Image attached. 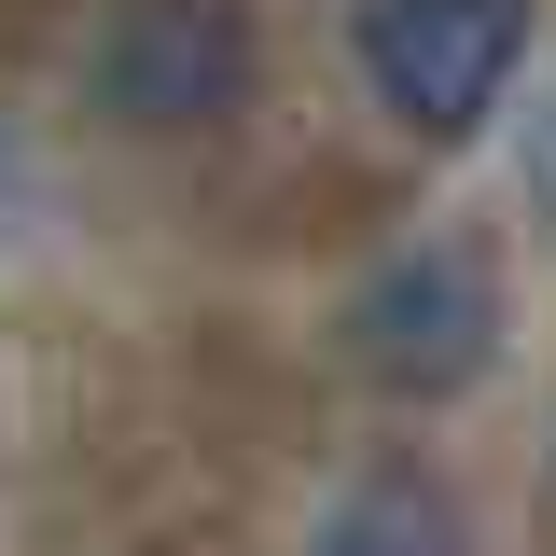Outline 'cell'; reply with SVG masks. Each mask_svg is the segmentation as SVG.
Here are the masks:
<instances>
[{
  "label": "cell",
  "instance_id": "6",
  "mask_svg": "<svg viewBox=\"0 0 556 556\" xmlns=\"http://www.w3.org/2000/svg\"><path fill=\"white\" fill-rule=\"evenodd\" d=\"M543 529H556V459H543Z\"/></svg>",
  "mask_w": 556,
  "mask_h": 556
},
{
  "label": "cell",
  "instance_id": "3",
  "mask_svg": "<svg viewBox=\"0 0 556 556\" xmlns=\"http://www.w3.org/2000/svg\"><path fill=\"white\" fill-rule=\"evenodd\" d=\"M529 70V0H362V84L417 139H473Z\"/></svg>",
  "mask_w": 556,
  "mask_h": 556
},
{
  "label": "cell",
  "instance_id": "4",
  "mask_svg": "<svg viewBox=\"0 0 556 556\" xmlns=\"http://www.w3.org/2000/svg\"><path fill=\"white\" fill-rule=\"evenodd\" d=\"M306 556H459V501L417 459H376V473L334 486V515L306 529Z\"/></svg>",
  "mask_w": 556,
  "mask_h": 556
},
{
  "label": "cell",
  "instance_id": "5",
  "mask_svg": "<svg viewBox=\"0 0 556 556\" xmlns=\"http://www.w3.org/2000/svg\"><path fill=\"white\" fill-rule=\"evenodd\" d=\"M543 195H556V126H543Z\"/></svg>",
  "mask_w": 556,
  "mask_h": 556
},
{
  "label": "cell",
  "instance_id": "1",
  "mask_svg": "<svg viewBox=\"0 0 556 556\" xmlns=\"http://www.w3.org/2000/svg\"><path fill=\"white\" fill-rule=\"evenodd\" d=\"M348 362L390 390V404H459L486 390V362H501V265L459 251V237H417L390 265L348 292Z\"/></svg>",
  "mask_w": 556,
  "mask_h": 556
},
{
  "label": "cell",
  "instance_id": "2",
  "mask_svg": "<svg viewBox=\"0 0 556 556\" xmlns=\"http://www.w3.org/2000/svg\"><path fill=\"white\" fill-rule=\"evenodd\" d=\"M84 84L139 139H195L251 98V14L237 0H112L84 42Z\"/></svg>",
  "mask_w": 556,
  "mask_h": 556
}]
</instances>
